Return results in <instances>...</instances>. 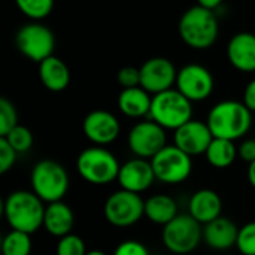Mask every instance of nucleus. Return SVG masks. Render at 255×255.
Masks as SVG:
<instances>
[{"instance_id": "f257e3e1", "label": "nucleus", "mask_w": 255, "mask_h": 255, "mask_svg": "<svg viewBox=\"0 0 255 255\" xmlns=\"http://www.w3.org/2000/svg\"><path fill=\"white\" fill-rule=\"evenodd\" d=\"M45 202L33 191L16 190L12 191L3 202V217L10 230L36 233L43 227Z\"/></svg>"}, {"instance_id": "f03ea898", "label": "nucleus", "mask_w": 255, "mask_h": 255, "mask_svg": "<svg viewBox=\"0 0 255 255\" xmlns=\"http://www.w3.org/2000/svg\"><path fill=\"white\" fill-rule=\"evenodd\" d=\"M208 126L214 137L238 140L244 137L253 126V112L244 102L224 100L217 103L208 114Z\"/></svg>"}, {"instance_id": "7ed1b4c3", "label": "nucleus", "mask_w": 255, "mask_h": 255, "mask_svg": "<svg viewBox=\"0 0 255 255\" xmlns=\"http://www.w3.org/2000/svg\"><path fill=\"white\" fill-rule=\"evenodd\" d=\"M181 39L194 49L212 46L218 37V19L214 10L200 4L187 9L179 19Z\"/></svg>"}, {"instance_id": "20e7f679", "label": "nucleus", "mask_w": 255, "mask_h": 255, "mask_svg": "<svg viewBox=\"0 0 255 255\" xmlns=\"http://www.w3.org/2000/svg\"><path fill=\"white\" fill-rule=\"evenodd\" d=\"M121 164L118 158L105 146H90L76 160L78 175L88 184L106 185L118 179Z\"/></svg>"}, {"instance_id": "39448f33", "label": "nucleus", "mask_w": 255, "mask_h": 255, "mask_svg": "<svg viewBox=\"0 0 255 255\" xmlns=\"http://www.w3.org/2000/svg\"><path fill=\"white\" fill-rule=\"evenodd\" d=\"M31 191L40 197L46 205L63 200L69 191L67 170L55 160L37 161L30 173Z\"/></svg>"}, {"instance_id": "423d86ee", "label": "nucleus", "mask_w": 255, "mask_h": 255, "mask_svg": "<svg viewBox=\"0 0 255 255\" xmlns=\"http://www.w3.org/2000/svg\"><path fill=\"white\" fill-rule=\"evenodd\" d=\"M149 118L166 130H176L193 120V102L178 88L166 90L152 96Z\"/></svg>"}, {"instance_id": "0eeeda50", "label": "nucleus", "mask_w": 255, "mask_h": 255, "mask_svg": "<svg viewBox=\"0 0 255 255\" xmlns=\"http://www.w3.org/2000/svg\"><path fill=\"white\" fill-rule=\"evenodd\" d=\"M202 241L203 226L190 214H179L161 230V242L172 254H190L197 250Z\"/></svg>"}, {"instance_id": "6e6552de", "label": "nucleus", "mask_w": 255, "mask_h": 255, "mask_svg": "<svg viewBox=\"0 0 255 255\" xmlns=\"http://www.w3.org/2000/svg\"><path fill=\"white\" fill-rule=\"evenodd\" d=\"M103 215L105 220L114 227H131L145 217V200L140 194L121 188L106 199Z\"/></svg>"}, {"instance_id": "1a4fd4ad", "label": "nucleus", "mask_w": 255, "mask_h": 255, "mask_svg": "<svg viewBox=\"0 0 255 255\" xmlns=\"http://www.w3.org/2000/svg\"><path fill=\"white\" fill-rule=\"evenodd\" d=\"M157 181L167 185H178L187 181L193 172L191 155L179 149L175 143L166 145L151 158Z\"/></svg>"}, {"instance_id": "9d476101", "label": "nucleus", "mask_w": 255, "mask_h": 255, "mask_svg": "<svg viewBox=\"0 0 255 255\" xmlns=\"http://www.w3.org/2000/svg\"><path fill=\"white\" fill-rule=\"evenodd\" d=\"M127 143L136 157L151 160L167 145L166 128L154 120L140 121L128 131Z\"/></svg>"}, {"instance_id": "9b49d317", "label": "nucleus", "mask_w": 255, "mask_h": 255, "mask_svg": "<svg viewBox=\"0 0 255 255\" xmlns=\"http://www.w3.org/2000/svg\"><path fill=\"white\" fill-rule=\"evenodd\" d=\"M16 46L22 55L28 60L40 63L51 57L55 46L52 31L39 22H30L22 25L16 33Z\"/></svg>"}, {"instance_id": "f8f14e48", "label": "nucleus", "mask_w": 255, "mask_h": 255, "mask_svg": "<svg viewBox=\"0 0 255 255\" xmlns=\"http://www.w3.org/2000/svg\"><path fill=\"white\" fill-rule=\"evenodd\" d=\"M176 88L191 102H202L214 91V76L202 64H187L178 72Z\"/></svg>"}, {"instance_id": "ddd939ff", "label": "nucleus", "mask_w": 255, "mask_h": 255, "mask_svg": "<svg viewBox=\"0 0 255 255\" xmlns=\"http://www.w3.org/2000/svg\"><path fill=\"white\" fill-rule=\"evenodd\" d=\"M140 87L149 94H158L170 90L176 84L178 72L173 63L164 57H152L140 67Z\"/></svg>"}, {"instance_id": "4468645a", "label": "nucleus", "mask_w": 255, "mask_h": 255, "mask_svg": "<svg viewBox=\"0 0 255 255\" xmlns=\"http://www.w3.org/2000/svg\"><path fill=\"white\" fill-rule=\"evenodd\" d=\"M82 130L90 142L99 146H106L117 140L121 131V126L112 112L96 109L84 118Z\"/></svg>"}, {"instance_id": "2eb2a0df", "label": "nucleus", "mask_w": 255, "mask_h": 255, "mask_svg": "<svg viewBox=\"0 0 255 255\" xmlns=\"http://www.w3.org/2000/svg\"><path fill=\"white\" fill-rule=\"evenodd\" d=\"M212 139L214 134L208 123L197 120H190L173 133V143L191 157L205 154Z\"/></svg>"}, {"instance_id": "dca6fc26", "label": "nucleus", "mask_w": 255, "mask_h": 255, "mask_svg": "<svg viewBox=\"0 0 255 255\" xmlns=\"http://www.w3.org/2000/svg\"><path fill=\"white\" fill-rule=\"evenodd\" d=\"M117 181L123 190L142 194L154 185L157 178L151 160L136 157L121 164Z\"/></svg>"}, {"instance_id": "f3484780", "label": "nucleus", "mask_w": 255, "mask_h": 255, "mask_svg": "<svg viewBox=\"0 0 255 255\" xmlns=\"http://www.w3.org/2000/svg\"><path fill=\"white\" fill-rule=\"evenodd\" d=\"M238 235V226L226 217H218L203 226V241L211 250L215 251H226L236 247Z\"/></svg>"}, {"instance_id": "a211bd4d", "label": "nucleus", "mask_w": 255, "mask_h": 255, "mask_svg": "<svg viewBox=\"0 0 255 255\" xmlns=\"http://www.w3.org/2000/svg\"><path fill=\"white\" fill-rule=\"evenodd\" d=\"M223 212V200L220 194L209 188L196 191L188 202V214L202 226L217 220Z\"/></svg>"}, {"instance_id": "6ab92c4d", "label": "nucleus", "mask_w": 255, "mask_h": 255, "mask_svg": "<svg viewBox=\"0 0 255 255\" xmlns=\"http://www.w3.org/2000/svg\"><path fill=\"white\" fill-rule=\"evenodd\" d=\"M230 63L241 72L255 70V34L242 31L235 34L227 46Z\"/></svg>"}, {"instance_id": "aec40b11", "label": "nucleus", "mask_w": 255, "mask_h": 255, "mask_svg": "<svg viewBox=\"0 0 255 255\" xmlns=\"http://www.w3.org/2000/svg\"><path fill=\"white\" fill-rule=\"evenodd\" d=\"M75 227V214L63 200L46 205L43 217V229L54 238L60 239L72 233Z\"/></svg>"}, {"instance_id": "412c9836", "label": "nucleus", "mask_w": 255, "mask_h": 255, "mask_svg": "<svg viewBox=\"0 0 255 255\" xmlns=\"http://www.w3.org/2000/svg\"><path fill=\"white\" fill-rule=\"evenodd\" d=\"M39 78L45 88L58 93L70 84V70L61 58L51 55L39 63Z\"/></svg>"}, {"instance_id": "4be33fe9", "label": "nucleus", "mask_w": 255, "mask_h": 255, "mask_svg": "<svg viewBox=\"0 0 255 255\" xmlns=\"http://www.w3.org/2000/svg\"><path fill=\"white\" fill-rule=\"evenodd\" d=\"M152 97L149 93L139 87L123 88L118 96V108L128 118H142L149 115Z\"/></svg>"}, {"instance_id": "5701e85b", "label": "nucleus", "mask_w": 255, "mask_h": 255, "mask_svg": "<svg viewBox=\"0 0 255 255\" xmlns=\"http://www.w3.org/2000/svg\"><path fill=\"white\" fill-rule=\"evenodd\" d=\"M178 215V203L169 194L158 193L145 200V217L155 226L164 227Z\"/></svg>"}, {"instance_id": "b1692460", "label": "nucleus", "mask_w": 255, "mask_h": 255, "mask_svg": "<svg viewBox=\"0 0 255 255\" xmlns=\"http://www.w3.org/2000/svg\"><path fill=\"white\" fill-rule=\"evenodd\" d=\"M208 163L215 169H226L230 167L236 157L239 155V149L236 148L233 140L214 137L209 148L205 152Z\"/></svg>"}, {"instance_id": "393cba45", "label": "nucleus", "mask_w": 255, "mask_h": 255, "mask_svg": "<svg viewBox=\"0 0 255 255\" xmlns=\"http://www.w3.org/2000/svg\"><path fill=\"white\" fill-rule=\"evenodd\" d=\"M3 255H30L31 254V235L10 230L1 241Z\"/></svg>"}, {"instance_id": "a878e982", "label": "nucleus", "mask_w": 255, "mask_h": 255, "mask_svg": "<svg viewBox=\"0 0 255 255\" xmlns=\"http://www.w3.org/2000/svg\"><path fill=\"white\" fill-rule=\"evenodd\" d=\"M15 3L25 16L36 21L46 18L54 7V0H15Z\"/></svg>"}, {"instance_id": "bb28decb", "label": "nucleus", "mask_w": 255, "mask_h": 255, "mask_svg": "<svg viewBox=\"0 0 255 255\" xmlns=\"http://www.w3.org/2000/svg\"><path fill=\"white\" fill-rule=\"evenodd\" d=\"M1 137H4L18 154L27 152L33 146V134H31V131L27 127L19 126V124L15 126L6 136H1Z\"/></svg>"}, {"instance_id": "cd10ccee", "label": "nucleus", "mask_w": 255, "mask_h": 255, "mask_svg": "<svg viewBox=\"0 0 255 255\" xmlns=\"http://www.w3.org/2000/svg\"><path fill=\"white\" fill-rule=\"evenodd\" d=\"M87 245L84 239L75 233H69L58 239L55 247V255H85Z\"/></svg>"}, {"instance_id": "c85d7f7f", "label": "nucleus", "mask_w": 255, "mask_h": 255, "mask_svg": "<svg viewBox=\"0 0 255 255\" xmlns=\"http://www.w3.org/2000/svg\"><path fill=\"white\" fill-rule=\"evenodd\" d=\"M15 126H18V114L12 102L0 99V136H6Z\"/></svg>"}, {"instance_id": "c756f323", "label": "nucleus", "mask_w": 255, "mask_h": 255, "mask_svg": "<svg viewBox=\"0 0 255 255\" xmlns=\"http://www.w3.org/2000/svg\"><path fill=\"white\" fill-rule=\"evenodd\" d=\"M236 248L242 255H255V221H250L239 229Z\"/></svg>"}, {"instance_id": "7c9ffc66", "label": "nucleus", "mask_w": 255, "mask_h": 255, "mask_svg": "<svg viewBox=\"0 0 255 255\" xmlns=\"http://www.w3.org/2000/svg\"><path fill=\"white\" fill-rule=\"evenodd\" d=\"M16 157H18V152L12 148V145L0 136V173L4 175L7 173L15 161H16Z\"/></svg>"}, {"instance_id": "2f4dec72", "label": "nucleus", "mask_w": 255, "mask_h": 255, "mask_svg": "<svg viewBox=\"0 0 255 255\" xmlns=\"http://www.w3.org/2000/svg\"><path fill=\"white\" fill-rule=\"evenodd\" d=\"M117 79L123 88L139 87L140 85V69L133 67V66H126V67L118 70Z\"/></svg>"}, {"instance_id": "473e14b6", "label": "nucleus", "mask_w": 255, "mask_h": 255, "mask_svg": "<svg viewBox=\"0 0 255 255\" xmlns=\"http://www.w3.org/2000/svg\"><path fill=\"white\" fill-rule=\"evenodd\" d=\"M112 255H149V251L139 241H124L115 248Z\"/></svg>"}, {"instance_id": "72a5a7b5", "label": "nucleus", "mask_w": 255, "mask_h": 255, "mask_svg": "<svg viewBox=\"0 0 255 255\" xmlns=\"http://www.w3.org/2000/svg\"><path fill=\"white\" fill-rule=\"evenodd\" d=\"M239 157L248 164L255 160V139H247L239 146Z\"/></svg>"}, {"instance_id": "f704fd0d", "label": "nucleus", "mask_w": 255, "mask_h": 255, "mask_svg": "<svg viewBox=\"0 0 255 255\" xmlns=\"http://www.w3.org/2000/svg\"><path fill=\"white\" fill-rule=\"evenodd\" d=\"M244 103L251 112H255V79L247 85L244 91Z\"/></svg>"}, {"instance_id": "c9c22d12", "label": "nucleus", "mask_w": 255, "mask_h": 255, "mask_svg": "<svg viewBox=\"0 0 255 255\" xmlns=\"http://www.w3.org/2000/svg\"><path fill=\"white\" fill-rule=\"evenodd\" d=\"M221 3H223V0H197V4H200L203 7H208L211 10L217 9Z\"/></svg>"}, {"instance_id": "e433bc0d", "label": "nucleus", "mask_w": 255, "mask_h": 255, "mask_svg": "<svg viewBox=\"0 0 255 255\" xmlns=\"http://www.w3.org/2000/svg\"><path fill=\"white\" fill-rule=\"evenodd\" d=\"M247 176H248V182L250 185L255 188V160L253 163L248 164V170H247Z\"/></svg>"}, {"instance_id": "4c0bfd02", "label": "nucleus", "mask_w": 255, "mask_h": 255, "mask_svg": "<svg viewBox=\"0 0 255 255\" xmlns=\"http://www.w3.org/2000/svg\"><path fill=\"white\" fill-rule=\"evenodd\" d=\"M85 255H106L103 251H100V250H91V251H87V254Z\"/></svg>"}]
</instances>
